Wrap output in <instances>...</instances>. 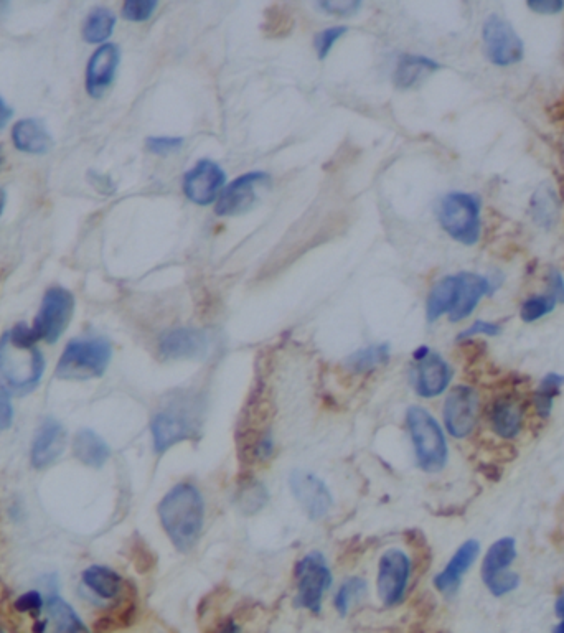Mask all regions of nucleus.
<instances>
[{
  "instance_id": "1",
  "label": "nucleus",
  "mask_w": 564,
  "mask_h": 633,
  "mask_svg": "<svg viewBox=\"0 0 564 633\" xmlns=\"http://www.w3.org/2000/svg\"><path fill=\"white\" fill-rule=\"evenodd\" d=\"M45 368L47 363L30 325L19 322L0 337V380L7 390L22 396L32 393L42 383Z\"/></svg>"
},
{
  "instance_id": "2",
  "label": "nucleus",
  "mask_w": 564,
  "mask_h": 633,
  "mask_svg": "<svg viewBox=\"0 0 564 633\" xmlns=\"http://www.w3.org/2000/svg\"><path fill=\"white\" fill-rule=\"evenodd\" d=\"M159 518L175 548L188 553L202 535L205 521L202 493L190 483L175 485L159 503Z\"/></svg>"
},
{
  "instance_id": "3",
  "label": "nucleus",
  "mask_w": 564,
  "mask_h": 633,
  "mask_svg": "<svg viewBox=\"0 0 564 633\" xmlns=\"http://www.w3.org/2000/svg\"><path fill=\"white\" fill-rule=\"evenodd\" d=\"M113 347L103 337L73 338L66 343L55 368V376L63 381L96 380L108 370Z\"/></svg>"
},
{
  "instance_id": "4",
  "label": "nucleus",
  "mask_w": 564,
  "mask_h": 633,
  "mask_svg": "<svg viewBox=\"0 0 564 633\" xmlns=\"http://www.w3.org/2000/svg\"><path fill=\"white\" fill-rule=\"evenodd\" d=\"M200 406L192 399L179 398L152 418V444L157 454H164L180 442L188 441L200 431Z\"/></svg>"
},
{
  "instance_id": "5",
  "label": "nucleus",
  "mask_w": 564,
  "mask_h": 633,
  "mask_svg": "<svg viewBox=\"0 0 564 633\" xmlns=\"http://www.w3.org/2000/svg\"><path fill=\"white\" fill-rule=\"evenodd\" d=\"M409 436L418 465L428 474H438L447 464V442L439 422L424 408L413 406L406 414Z\"/></svg>"
},
{
  "instance_id": "6",
  "label": "nucleus",
  "mask_w": 564,
  "mask_h": 633,
  "mask_svg": "<svg viewBox=\"0 0 564 633\" xmlns=\"http://www.w3.org/2000/svg\"><path fill=\"white\" fill-rule=\"evenodd\" d=\"M75 309L73 292L62 286L48 287L40 302V309L30 325L38 342H45L48 345L57 343L68 329Z\"/></svg>"
},
{
  "instance_id": "7",
  "label": "nucleus",
  "mask_w": 564,
  "mask_h": 633,
  "mask_svg": "<svg viewBox=\"0 0 564 633\" xmlns=\"http://www.w3.org/2000/svg\"><path fill=\"white\" fill-rule=\"evenodd\" d=\"M439 223L452 240L467 246L477 243L482 228L479 198L470 193H449L442 198Z\"/></svg>"
},
{
  "instance_id": "8",
  "label": "nucleus",
  "mask_w": 564,
  "mask_h": 633,
  "mask_svg": "<svg viewBox=\"0 0 564 633\" xmlns=\"http://www.w3.org/2000/svg\"><path fill=\"white\" fill-rule=\"evenodd\" d=\"M296 581V604L312 614H319L324 594L332 586V573L324 556L320 553L304 556L296 566Z\"/></svg>"
},
{
  "instance_id": "9",
  "label": "nucleus",
  "mask_w": 564,
  "mask_h": 633,
  "mask_svg": "<svg viewBox=\"0 0 564 633\" xmlns=\"http://www.w3.org/2000/svg\"><path fill=\"white\" fill-rule=\"evenodd\" d=\"M515 558H517V543L513 538L495 541L485 554L484 563H482V579L495 597L510 594L520 584V576L508 569Z\"/></svg>"
},
{
  "instance_id": "10",
  "label": "nucleus",
  "mask_w": 564,
  "mask_h": 633,
  "mask_svg": "<svg viewBox=\"0 0 564 633\" xmlns=\"http://www.w3.org/2000/svg\"><path fill=\"white\" fill-rule=\"evenodd\" d=\"M482 40L485 55L494 65L510 66L523 60L525 47L522 38L518 37L512 25L499 15H490L489 19L485 20Z\"/></svg>"
},
{
  "instance_id": "11",
  "label": "nucleus",
  "mask_w": 564,
  "mask_h": 633,
  "mask_svg": "<svg viewBox=\"0 0 564 633\" xmlns=\"http://www.w3.org/2000/svg\"><path fill=\"white\" fill-rule=\"evenodd\" d=\"M411 577V561L401 549H388L378 564L376 589L385 607H395L405 599Z\"/></svg>"
},
{
  "instance_id": "12",
  "label": "nucleus",
  "mask_w": 564,
  "mask_h": 633,
  "mask_svg": "<svg viewBox=\"0 0 564 633\" xmlns=\"http://www.w3.org/2000/svg\"><path fill=\"white\" fill-rule=\"evenodd\" d=\"M225 183V170L213 160L202 159L185 174L182 188L190 202L200 207H208L212 203H217Z\"/></svg>"
},
{
  "instance_id": "13",
  "label": "nucleus",
  "mask_w": 564,
  "mask_h": 633,
  "mask_svg": "<svg viewBox=\"0 0 564 633\" xmlns=\"http://www.w3.org/2000/svg\"><path fill=\"white\" fill-rule=\"evenodd\" d=\"M479 416V396L470 386H456L447 394L444 403V424L451 436L464 439L470 436Z\"/></svg>"
},
{
  "instance_id": "14",
  "label": "nucleus",
  "mask_w": 564,
  "mask_h": 633,
  "mask_svg": "<svg viewBox=\"0 0 564 633\" xmlns=\"http://www.w3.org/2000/svg\"><path fill=\"white\" fill-rule=\"evenodd\" d=\"M289 487L296 502L301 505L302 510L311 520H322L334 505V498L329 487L311 472H306V470L292 472Z\"/></svg>"
},
{
  "instance_id": "15",
  "label": "nucleus",
  "mask_w": 564,
  "mask_h": 633,
  "mask_svg": "<svg viewBox=\"0 0 564 633\" xmlns=\"http://www.w3.org/2000/svg\"><path fill=\"white\" fill-rule=\"evenodd\" d=\"M264 172H248L225 185L215 203L218 216H238L253 208L256 203V188L269 182Z\"/></svg>"
},
{
  "instance_id": "16",
  "label": "nucleus",
  "mask_w": 564,
  "mask_h": 633,
  "mask_svg": "<svg viewBox=\"0 0 564 633\" xmlns=\"http://www.w3.org/2000/svg\"><path fill=\"white\" fill-rule=\"evenodd\" d=\"M121 63V50L116 43H104L94 50L85 71L86 93L101 98L111 88Z\"/></svg>"
},
{
  "instance_id": "17",
  "label": "nucleus",
  "mask_w": 564,
  "mask_h": 633,
  "mask_svg": "<svg viewBox=\"0 0 564 633\" xmlns=\"http://www.w3.org/2000/svg\"><path fill=\"white\" fill-rule=\"evenodd\" d=\"M66 447V429L62 422L48 418L40 424L33 437L30 462L37 470L55 464Z\"/></svg>"
},
{
  "instance_id": "18",
  "label": "nucleus",
  "mask_w": 564,
  "mask_h": 633,
  "mask_svg": "<svg viewBox=\"0 0 564 633\" xmlns=\"http://www.w3.org/2000/svg\"><path fill=\"white\" fill-rule=\"evenodd\" d=\"M208 335L197 329H175L160 338L159 352L169 360L203 357L208 352Z\"/></svg>"
},
{
  "instance_id": "19",
  "label": "nucleus",
  "mask_w": 564,
  "mask_h": 633,
  "mask_svg": "<svg viewBox=\"0 0 564 633\" xmlns=\"http://www.w3.org/2000/svg\"><path fill=\"white\" fill-rule=\"evenodd\" d=\"M451 380V366L436 353H429L414 368V388L421 398H436L447 390Z\"/></svg>"
},
{
  "instance_id": "20",
  "label": "nucleus",
  "mask_w": 564,
  "mask_h": 633,
  "mask_svg": "<svg viewBox=\"0 0 564 633\" xmlns=\"http://www.w3.org/2000/svg\"><path fill=\"white\" fill-rule=\"evenodd\" d=\"M10 139L17 151L27 155H45L53 149V137L42 119H19L12 126Z\"/></svg>"
},
{
  "instance_id": "21",
  "label": "nucleus",
  "mask_w": 564,
  "mask_h": 633,
  "mask_svg": "<svg viewBox=\"0 0 564 633\" xmlns=\"http://www.w3.org/2000/svg\"><path fill=\"white\" fill-rule=\"evenodd\" d=\"M480 544L475 540L466 541L457 549L446 568L442 569L438 576L434 577V586L441 594L454 596L461 587L462 577L469 571L479 556Z\"/></svg>"
},
{
  "instance_id": "22",
  "label": "nucleus",
  "mask_w": 564,
  "mask_h": 633,
  "mask_svg": "<svg viewBox=\"0 0 564 633\" xmlns=\"http://www.w3.org/2000/svg\"><path fill=\"white\" fill-rule=\"evenodd\" d=\"M461 291L456 309L449 315L451 322H461L474 312L475 307L484 299L490 291V282L487 277L479 276L474 272H461Z\"/></svg>"
},
{
  "instance_id": "23",
  "label": "nucleus",
  "mask_w": 564,
  "mask_h": 633,
  "mask_svg": "<svg viewBox=\"0 0 564 633\" xmlns=\"http://www.w3.org/2000/svg\"><path fill=\"white\" fill-rule=\"evenodd\" d=\"M73 454L86 467L101 469L111 457V447L98 432L81 429L73 439Z\"/></svg>"
},
{
  "instance_id": "24",
  "label": "nucleus",
  "mask_w": 564,
  "mask_h": 633,
  "mask_svg": "<svg viewBox=\"0 0 564 633\" xmlns=\"http://www.w3.org/2000/svg\"><path fill=\"white\" fill-rule=\"evenodd\" d=\"M459 291H461L459 274L441 279L429 292L428 302H426L428 322H436L442 315H451L459 301Z\"/></svg>"
},
{
  "instance_id": "25",
  "label": "nucleus",
  "mask_w": 564,
  "mask_h": 633,
  "mask_svg": "<svg viewBox=\"0 0 564 633\" xmlns=\"http://www.w3.org/2000/svg\"><path fill=\"white\" fill-rule=\"evenodd\" d=\"M439 68H441V65H439L438 61L423 57V55H409V53H406L398 60L393 80H395L396 88L409 90V88L421 83L424 78H428L434 71H438Z\"/></svg>"
},
{
  "instance_id": "26",
  "label": "nucleus",
  "mask_w": 564,
  "mask_h": 633,
  "mask_svg": "<svg viewBox=\"0 0 564 633\" xmlns=\"http://www.w3.org/2000/svg\"><path fill=\"white\" fill-rule=\"evenodd\" d=\"M81 581L88 591L93 592L94 596L103 601L116 599L123 591V577L119 576L114 569L101 566V564H93L90 568H86L81 574Z\"/></svg>"
},
{
  "instance_id": "27",
  "label": "nucleus",
  "mask_w": 564,
  "mask_h": 633,
  "mask_svg": "<svg viewBox=\"0 0 564 633\" xmlns=\"http://www.w3.org/2000/svg\"><path fill=\"white\" fill-rule=\"evenodd\" d=\"M45 609L52 624V633H91L76 610L58 594L48 597Z\"/></svg>"
},
{
  "instance_id": "28",
  "label": "nucleus",
  "mask_w": 564,
  "mask_h": 633,
  "mask_svg": "<svg viewBox=\"0 0 564 633\" xmlns=\"http://www.w3.org/2000/svg\"><path fill=\"white\" fill-rule=\"evenodd\" d=\"M116 14L108 7H94L90 14L86 15L83 27H81V37L90 45H104L109 38L113 37L116 29Z\"/></svg>"
},
{
  "instance_id": "29",
  "label": "nucleus",
  "mask_w": 564,
  "mask_h": 633,
  "mask_svg": "<svg viewBox=\"0 0 564 633\" xmlns=\"http://www.w3.org/2000/svg\"><path fill=\"white\" fill-rule=\"evenodd\" d=\"M523 409L517 399L502 398L492 409V427L503 439H513L522 429Z\"/></svg>"
},
{
  "instance_id": "30",
  "label": "nucleus",
  "mask_w": 564,
  "mask_h": 633,
  "mask_svg": "<svg viewBox=\"0 0 564 633\" xmlns=\"http://www.w3.org/2000/svg\"><path fill=\"white\" fill-rule=\"evenodd\" d=\"M533 221L541 228H551L560 215V203L550 185H541L536 190L530 205Z\"/></svg>"
},
{
  "instance_id": "31",
  "label": "nucleus",
  "mask_w": 564,
  "mask_h": 633,
  "mask_svg": "<svg viewBox=\"0 0 564 633\" xmlns=\"http://www.w3.org/2000/svg\"><path fill=\"white\" fill-rule=\"evenodd\" d=\"M388 362H390V345L381 343V345H372L353 353L352 357H348L347 366L353 373H370Z\"/></svg>"
},
{
  "instance_id": "32",
  "label": "nucleus",
  "mask_w": 564,
  "mask_h": 633,
  "mask_svg": "<svg viewBox=\"0 0 564 633\" xmlns=\"http://www.w3.org/2000/svg\"><path fill=\"white\" fill-rule=\"evenodd\" d=\"M564 385V376L558 375V373H548V375L541 380L540 386L535 393V408L536 413L540 414L541 418H548L553 409V401L556 396L560 394L561 386Z\"/></svg>"
},
{
  "instance_id": "33",
  "label": "nucleus",
  "mask_w": 564,
  "mask_h": 633,
  "mask_svg": "<svg viewBox=\"0 0 564 633\" xmlns=\"http://www.w3.org/2000/svg\"><path fill=\"white\" fill-rule=\"evenodd\" d=\"M365 592H367V581H365V579H360V577L348 579V581H345L344 584L340 586L337 594H335V609H337V612H339L342 617H345V615L350 612V607H352L353 602H357Z\"/></svg>"
},
{
  "instance_id": "34",
  "label": "nucleus",
  "mask_w": 564,
  "mask_h": 633,
  "mask_svg": "<svg viewBox=\"0 0 564 633\" xmlns=\"http://www.w3.org/2000/svg\"><path fill=\"white\" fill-rule=\"evenodd\" d=\"M556 305H558V302H556L555 297L550 296V294L530 297V299L523 302L520 315H522V319L525 320V322H536V320H540L541 317L551 314V312L555 310Z\"/></svg>"
},
{
  "instance_id": "35",
  "label": "nucleus",
  "mask_w": 564,
  "mask_h": 633,
  "mask_svg": "<svg viewBox=\"0 0 564 633\" xmlns=\"http://www.w3.org/2000/svg\"><path fill=\"white\" fill-rule=\"evenodd\" d=\"M157 7H159L157 0H127L123 4L121 15L127 22L141 24V22H147L151 19Z\"/></svg>"
},
{
  "instance_id": "36",
  "label": "nucleus",
  "mask_w": 564,
  "mask_h": 633,
  "mask_svg": "<svg viewBox=\"0 0 564 633\" xmlns=\"http://www.w3.org/2000/svg\"><path fill=\"white\" fill-rule=\"evenodd\" d=\"M266 502H268V492L259 483H251L248 487L243 488L240 498H238L241 510L248 515L258 513L266 505Z\"/></svg>"
},
{
  "instance_id": "37",
  "label": "nucleus",
  "mask_w": 564,
  "mask_h": 633,
  "mask_svg": "<svg viewBox=\"0 0 564 633\" xmlns=\"http://www.w3.org/2000/svg\"><path fill=\"white\" fill-rule=\"evenodd\" d=\"M347 32V27L339 25V27H329V29L317 33L314 38V47L319 60L329 57L330 50L334 48L335 43L339 42L340 38L344 37Z\"/></svg>"
},
{
  "instance_id": "38",
  "label": "nucleus",
  "mask_w": 564,
  "mask_h": 633,
  "mask_svg": "<svg viewBox=\"0 0 564 633\" xmlns=\"http://www.w3.org/2000/svg\"><path fill=\"white\" fill-rule=\"evenodd\" d=\"M182 146H184L182 137H149L146 141L147 151L151 152V154L159 155V157H167V155L174 154V152L180 151Z\"/></svg>"
},
{
  "instance_id": "39",
  "label": "nucleus",
  "mask_w": 564,
  "mask_h": 633,
  "mask_svg": "<svg viewBox=\"0 0 564 633\" xmlns=\"http://www.w3.org/2000/svg\"><path fill=\"white\" fill-rule=\"evenodd\" d=\"M14 607L17 612H22V614H32L37 617V615L42 614L43 609L47 607V602L43 599L42 592L29 591L15 599Z\"/></svg>"
},
{
  "instance_id": "40",
  "label": "nucleus",
  "mask_w": 564,
  "mask_h": 633,
  "mask_svg": "<svg viewBox=\"0 0 564 633\" xmlns=\"http://www.w3.org/2000/svg\"><path fill=\"white\" fill-rule=\"evenodd\" d=\"M317 7L327 14L347 17V15L358 12V9L362 7V2H358V0H325V2H319Z\"/></svg>"
},
{
  "instance_id": "41",
  "label": "nucleus",
  "mask_w": 564,
  "mask_h": 633,
  "mask_svg": "<svg viewBox=\"0 0 564 633\" xmlns=\"http://www.w3.org/2000/svg\"><path fill=\"white\" fill-rule=\"evenodd\" d=\"M14 424V404L7 388L0 386V431H7Z\"/></svg>"
},
{
  "instance_id": "42",
  "label": "nucleus",
  "mask_w": 564,
  "mask_h": 633,
  "mask_svg": "<svg viewBox=\"0 0 564 633\" xmlns=\"http://www.w3.org/2000/svg\"><path fill=\"white\" fill-rule=\"evenodd\" d=\"M500 325L494 324V322H484V320H477L474 325H470L469 329L459 333V340L464 338L475 337V335H489V337H495L499 335Z\"/></svg>"
},
{
  "instance_id": "43",
  "label": "nucleus",
  "mask_w": 564,
  "mask_h": 633,
  "mask_svg": "<svg viewBox=\"0 0 564 633\" xmlns=\"http://www.w3.org/2000/svg\"><path fill=\"white\" fill-rule=\"evenodd\" d=\"M548 294L555 297L558 304L564 302V279L561 276V272L558 269H550L548 272Z\"/></svg>"
},
{
  "instance_id": "44",
  "label": "nucleus",
  "mask_w": 564,
  "mask_h": 633,
  "mask_svg": "<svg viewBox=\"0 0 564 633\" xmlns=\"http://www.w3.org/2000/svg\"><path fill=\"white\" fill-rule=\"evenodd\" d=\"M528 7L536 12V14H560L564 9V2L561 0H532L528 2Z\"/></svg>"
},
{
  "instance_id": "45",
  "label": "nucleus",
  "mask_w": 564,
  "mask_h": 633,
  "mask_svg": "<svg viewBox=\"0 0 564 633\" xmlns=\"http://www.w3.org/2000/svg\"><path fill=\"white\" fill-rule=\"evenodd\" d=\"M14 116V109L5 103V99L0 96V129H4Z\"/></svg>"
},
{
  "instance_id": "46",
  "label": "nucleus",
  "mask_w": 564,
  "mask_h": 633,
  "mask_svg": "<svg viewBox=\"0 0 564 633\" xmlns=\"http://www.w3.org/2000/svg\"><path fill=\"white\" fill-rule=\"evenodd\" d=\"M218 633H241L240 627L236 624L235 620H226L225 624L221 625L218 629Z\"/></svg>"
},
{
  "instance_id": "47",
  "label": "nucleus",
  "mask_w": 564,
  "mask_h": 633,
  "mask_svg": "<svg viewBox=\"0 0 564 633\" xmlns=\"http://www.w3.org/2000/svg\"><path fill=\"white\" fill-rule=\"evenodd\" d=\"M555 612L561 620H564V594L556 599Z\"/></svg>"
},
{
  "instance_id": "48",
  "label": "nucleus",
  "mask_w": 564,
  "mask_h": 633,
  "mask_svg": "<svg viewBox=\"0 0 564 633\" xmlns=\"http://www.w3.org/2000/svg\"><path fill=\"white\" fill-rule=\"evenodd\" d=\"M429 348L428 347H421L418 348V350H416V352H414V360H416V362H421V360H424V358L428 357L429 355Z\"/></svg>"
},
{
  "instance_id": "49",
  "label": "nucleus",
  "mask_w": 564,
  "mask_h": 633,
  "mask_svg": "<svg viewBox=\"0 0 564 633\" xmlns=\"http://www.w3.org/2000/svg\"><path fill=\"white\" fill-rule=\"evenodd\" d=\"M5 205H7V193L0 187V218L4 215Z\"/></svg>"
},
{
  "instance_id": "50",
  "label": "nucleus",
  "mask_w": 564,
  "mask_h": 633,
  "mask_svg": "<svg viewBox=\"0 0 564 633\" xmlns=\"http://www.w3.org/2000/svg\"><path fill=\"white\" fill-rule=\"evenodd\" d=\"M553 633H564V620H561L560 624L556 625Z\"/></svg>"
},
{
  "instance_id": "51",
  "label": "nucleus",
  "mask_w": 564,
  "mask_h": 633,
  "mask_svg": "<svg viewBox=\"0 0 564 633\" xmlns=\"http://www.w3.org/2000/svg\"><path fill=\"white\" fill-rule=\"evenodd\" d=\"M4 164V152H2V146H0V165Z\"/></svg>"
},
{
  "instance_id": "52",
  "label": "nucleus",
  "mask_w": 564,
  "mask_h": 633,
  "mask_svg": "<svg viewBox=\"0 0 564 633\" xmlns=\"http://www.w3.org/2000/svg\"><path fill=\"white\" fill-rule=\"evenodd\" d=\"M0 633H5V632H2V630H0Z\"/></svg>"
}]
</instances>
